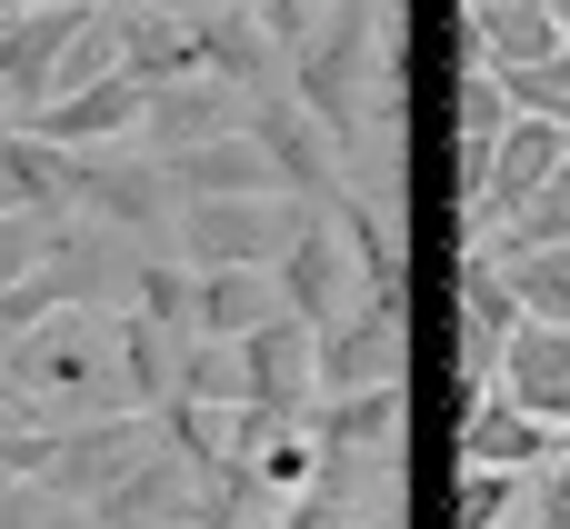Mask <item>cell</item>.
Wrapping results in <instances>:
<instances>
[{"label": "cell", "mask_w": 570, "mask_h": 529, "mask_svg": "<svg viewBox=\"0 0 570 529\" xmlns=\"http://www.w3.org/2000/svg\"><path fill=\"white\" fill-rule=\"evenodd\" d=\"M250 120V90H230L220 70H180V80H150V110H140V150H190V140H220Z\"/></svg>", "instance_id": "7"}, {"label": "cell", "mask_w": 570, "mask_h": 529, "mask_svg": "<svg viewBox=\"0 0 570 529\" xmlns=\"http://www.w3.org/2000/svg\"><path fill=\"white\" fill-rule=\"evenodd\" d=\"M40 529H100V510H80V500H50V510H40Z\"/></svg>", "instance_id": "29"}, {"label": "cell", "mask_w": 570, "mask_h": 529, "mask_svg": "<svg viewBox=\"0 0 570 529\" xmlns=\"http://www.w3.org/2000/svg\"><path fill=\"white\" fill-rule=\"evenodd\" d=\"M170 170V190L180 200H240V190H291L281 180V160H271V140L240 120V130H220V140H190V150H170L160 160Z\"/></svg>", "instance_id": "11"}, {"label": "cell", "mask_w": 570, "mask_h": 529, "mask_svg": "<svg viewBox=\"0 0 570 529\" xmlns=\"http://www.w3.org/2000/svg\"><path fill=\"white\" fill-rule=\"evenodd\" d=\"M10 380H20V400L50 410V420L140 410V400H130V360H120V310H100V300L50 310V320L10 350Z\"/></svg>", "instance_id": "1"}, {"label": "cell", "mask_w": 570, "mask_h": 529, "mask_svg": "<svg viewBox=\"0 0 570 529\" xmlns=\"http://www.w3.org/2000/svg\"><path fill=\"white\" fill-rule=\"evenodd\" d=\"M371 529H401V520H391V510H381V520H371Z\"/></svg>", "instance_id": "32"}, {"label": "cell", "mask_w": 570, "mask_h": 529, "mask_svg": "<svg viewBox=\"0 0 570 529\" xmlns=\"http://www.w3.org/2000/svg\"><path fill=\"white\" fill-rule=\"evenodd\" d=\"M501 250H570V150H561V170L511 210V230H501ZM491 250V260H501Z\"/></svg>", "instance_id": "21"}, {"label": "cell", "mask_w": 570, "mask_h": 529, "mask_svg": "<svg viewBox=\"0 0 570 529\" xmlns=\"http://www.w3.org/2000/svg\"><path fill=\"white\" fill-rule=\"evenodd\" d=\"M250 130L271 140V160H281V180H291V190H311V200L331 210V190H341V140H331V130H321V120H311V110L291 100V80L250 100Z\"/></svg>", "instance_id": "12"}, {"label": "cell", "mask_w": 570, "mask_h": 529, "mask_svg": "<svg viewBox=\"0 0 570 529\" xmlns=\"http://www.w3.org/2000/svg\"><path fill=\"white\" fill-rule=\"evenodd\" d=\"M461 50H481V60L521 70V60L570 50V30L551 20V0H461Z\"/></svg>", "instance_id": "17"}, {"label": "cell", "mask_w": 570, "mask_h": 529, "mask_svg": "<svg viewBox=\"0 0 570 529\" xmlns=\"http://www.w3.org/2000/svg\"><path fill=\"white\" fill-rule=\"evenodd\" d=\"M551 20H561V30H570V0H551Z\"/></svg>", "instance_id": "31"}, {"label": "cell", "mask_w": 570, "mask_h": 529, "mask_svg": "<svg viewBox=\"0 0 570 529\" xmlns=\"http://www.w3.org/2000/svg\"><path fill=\"white\" fill-rule=\"evenodd\" d=\"M50 440H60V420H50V410H30V400H0V470L40 480V470H50Z\"/></svg>", "instance_id": "25"}, {"label": "cell", "mask_w": 570, "mask_h": 529, "mask_svg": "<svg viewBox=\"0 0 570 529\" xmlns=\"http://www.w3.org/2000/svg\"><path fill=\"white\" fill-rule=\"evenodd\" d=\"M281 300H291L311 330H331L341 310H361V260H351V240H341V220H331V210L281 250Z\"/></svg>", "instance_id": "9"}, {"label": "cell", "mask_w": 570, "mask_h": 529, "mask_svg": "<svg viewBox=\"0 0 570 529\" xmlns=\"http://www.w3.org/2000/svg\"><path fill=\"white\" fill-rule=\"evenodd\" d=\"M331 10H341V0H250V20L281 40V60H291L301 40H321V20H331Z\"/></svg>", "instance_id": "26"}, {"label": "cell", "mask_w": 570, "mask_h": 529, "mask_svg": "<svg viewBox=\"0 0 570 529\" xmlns=\"http://www.w3.org/2000/svg\"><path fill=\"white\" fill-rule=\"evenodd\" d=\"M60 210H80V220H100L120 240H150V250H170V230H180V190H170L160 150H120V140L60 150Z\"/></svg>", "instance_id": "2"}, {"label": "cell", "mask_w": 570, "mask_h": 529, "mask_svg": "<svg viewBox=\"0 0 570 529\" xmlns=\"http://www.w3.org/2000/svg\"><path fill=\"white\" fill-rule=\"evenodd\" d=\"M531 310H521V290L501 280V260L491 250H461V380H491L501 370V340L521 330Z\"/></svg>", "instance_id": "14"}, {"label": "cell", "mask_w": 570, "mask_h": 529, "mask_svg": "<svg viewBox=\"0 0 570 529\" xmlns=\"http://www.w3.org/2000/svg\"><path fill=\"white\" fill-rule=\"evenodd\" d=\"M331 220H341V240H351V260H361V290H371V300H401V230H391V210L341 180V190H331Z\"/></svg>", "instance_id": "19"}, {"label": "cell", "mask_w": 570, "mask_h": 529, "mask_svg": "<svg viewBox=\"0 0 570 529\" xmlns=\"http://www.w3.org/2000/svg\"><path fill=\"white\" fill-rule=\"evenodd\" d=\"M150 450H160V410H90V420H60L40 490H50V500H100V490H110L120 470H140Z\"/></svg>", "instance_id": "4"}, {"label": "cell", "mask_w": 570, "mask_h": 529, "mask_svg": "<svg viewBox=\"0 0 570 529\" xmlns=\"http://www.w3.org/2000/svg\"><path fill=\"white\" fill-rule=\"evenodd\" d=\"M40 510H50V490L20 480V470H0V529H40Z\"/></svg>", "instance_id": "28"}, {"label": "cell", "mask_w": 570, "mask_h": 529, "mask_svg": "<svg viewBox=\"0 0 570 529\" xmlns=\"http://www.w3.org/2000/svg\"><path fill=\"white\" fill-rule=\"evenodd\" d=\"M110 70H120V10H90V20L70 30V50H60V90L110 80ZM60 90H50V100H60ZM30 120H40V110H30Z\"/></svg>", "instance_id": "24"}, {"label": "cell", "mask_w": 570, "mask_h": 529, "mask_svg": "<svg viewBox=\"0 0 570 529\" xmlns=\"http://www.w3.org/2000/svg\"><path fill=\"white\" fill-rule=\"evenodd\" d=\"M50 310H70V290H60V270L40 260V270H20V280H0V350H20Z\"/></svg>", "instance_id": "23"}, {"label": "cell", "mask_w": 570, "mask_h": 529, "mask_svg": "<svg viewBox=\"0 0 570 529\" xmlns=\"http://www.w3.org/2000/svg\"><path fill=\"white\" fill-rule=\"evenodd\" d=\"M100 0H20L0 20V130H30V110L60 90V50Z\"/></svg>", "instance_id": "5"}, {"label": "cell", "mask_w": 570, "mask_h": 529, "mask_svg": "<svg viewBox=\"0 0 570 529\" xmlns=\"http://www.w3.org/2000/svg\"><path fill=\"white\" fill-rule=\"evenodd\" d=\"M491 390L521 400V410H541V420H570V330L561 320H521V330L501 340Z\"/></svg>", "instance_id": "15"}, {"label": "cell", "mask_w": 570, "mask_h": 529, "mask_svg": "<svg viewBox=\"0 0 570 529\" xmlns=\"http://www.w3.org/2000/svg\"><path fill=\"white\" fill-rule=\"evenodd\" d=\"M321 440H331V450H361V460H391V450H401V380L321 390Z\"/></svg>", "instance_id": "18"}, {"label": "cell", "mask_w": 570, "mask_h": 529, "mask_svg": "<svg viewBox=\"0 0 570 529\" xmlns=\"http://www.w3.org/2000/svg\"><path fill=\"white\" fill-rule=\"evenodd\" d=\"M501 280L521 290L531 320H561L570 330V250H501Z\"/></svg>", "instance_id": "22"}, {"label": "cell", "mask_w": 570, "mask_h": 529, "mask_svg": "<svg viewBox=\"0 0 570 529\" xmlns=\"http://www.w3.org/2000/svg\"><path fill=\"white\" fill-rule=\"evenodd\" d=\"M561 130H570V110H561Z\"/></svg>", "instance_id": "34"}, {"label": "cell", "mask_w": 570, "mask_h": 529, "mask_svg": "<svg viewBox=\"0 0 570 529\" xmlns=\"http://www.w3.org/2000/svg\"><path fill=\"white\" fill-rule=\"evenodd\" d=\"M140 110H150V80L140 70H110V80H80V90H60V100H40V140H60V150H100V140H140Z\"/></svg>", "instance_id": "10"}, {"label": "cell", "mask_w": 570, "mask_h": 529, "mask_svg": "<svg viewBox=\"0 0 570 529\" xmlns=\"http://www.w3.org/2000/svg\"><path fill=\"white\" fill-rule=\"evenodd\" d=\"M411 360V310L401 300H361L321 330V390H371V380H401Z\"/></svg>", "instance_id": "8"}, {"label": "cell", "mask_w": 570, "mask_h": 529, "mask_svg": "<svg viewBox=\"0 0 570 529\" xmlns=\"http://www.w3.org/2000/svg\"><path fill=\"white\" fill-rule=\"evenodd\" d=\"M271 310H291V300H281V270H250V260L190 270V320H200V340H250Z\"/></svg>", "instance_id": "16"}, {"label": "cell", "mask_w": 570, "mask_h": 529, "mask_svg": "<svg viewBox=\"0 0 570 529\" xmlns=\"http://www.w3.org/2000/svg\"><path fill=\"white\" fill-rule=\"evenodd\" d=\"M531 500V470H491V460H461V500L451 529H511V510Z\"/></svg>", "instance_id": "20"}, {"label": "cell", "mask_w": 570, "mask_h": 529, "mask_svg": "<svg viewBox=\"0 0 570 529\" xmlns=\"http://www.w3.org/2000/svg\"><path fill=\"white\" fill-rule=\"evenodd\" d=\"M0 400H20V380H10V350H0Z\"/></svg>", "instance_id": "30"}, {"label": "cell", "mask_w": 570, "mask_h": 529, "mask_svg": "<svg viewBox=\"0 0 570 529\" xmlns=\"http://www.w3.org/2000/svg\"><path fill=\"white\" fill-rule=\"evenodd\" d=\"M461 460L541 470V460H561V420H541V410H521V400H501V390H471V400H461Z\"/></svg>", "instance_id": "13"}, {"label": "cell", "mask_w": 570, "mask_h": 529, "mask_svg": "<svg viewBox=\"0 0 570 529\" xmlns=\"http://www.w3.org/2000/svg\"><path fill=\"white\" fill-rule=\"evenodd\" d=\"M561 460H570V420H561Z\"/></svg>", "instance_id": "33"}, {"label": "cell", "mask_w": 570, "mask_h": 529, "mask_svg": "<svg viewBox=\"0 0 570 529\" xmlns=\"http://www.w3.org/2000/svg\"><path fill=\"white\" fill-rule=\"evenodd\" d=\"M321 220L311 190H240V200H180V230L170 250L190 270H220V260H250V270H281V250Z\"/></svg>", "instance_id": "3"}, {"label": "cell", "mask_w": 570, "mask_h": 529, "mask_svg": "<svg viewBox=\"0 0 570 529\" xmlns=\"http://www.w3.org/2000/svg\"><path fill=\"white\" fill-rule=\"evenodd\" d=\"M531 529H570V460L531 470Z\"/></svg>", "instance_id": "27"}, {"label": "cell", "mask_w": 570, "mask_h": 529, "mask_svg": "<svg viewBox=\"0 0 570 529\" xmlns=\"http://www.w3.org/2000/svg\"><path fill=\"white\" fill-rule=\"evenodd\" d=\"M240 390L261 410H321V330L301 310H271L250 340H240Z\"/></svg>", "instance_id": "6"}]
</instances>
